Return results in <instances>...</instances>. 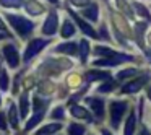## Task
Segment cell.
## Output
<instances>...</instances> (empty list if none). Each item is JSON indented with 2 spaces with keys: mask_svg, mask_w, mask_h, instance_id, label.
<instances>
[{
  "mask_svg": "<svg viewBox=\"0 0 151 135\" xmlns=\"http://www.w3.org/2000/svg\"><path fill=\"white\" fill-rule=\"evenodd\" d=\"M24 0H0V5L7 8H20L23 7Z\"/></svg>",
  "mask_w": 151,
  "mask_h": 135,
  "instance_id": "26",
  "label": "cell"
},
{
  "mask_svg": "<svg viewBox=\"0 0 151 135\" xmlns=\"http://www.w3.org/2000/svg\"><path fill=\"white\" fill-rule=\"evenodd\" d=\"M5 18H7V21L12 25V28H13V30L17 31L23 39H24V38H28L34 31V23H33V21H29L28 18L21 17V15L5 13Z\"/></svg>",
  "mask_w": 151,
  "mask_h": 135,
  "instance_id": "1",
  "label": "cell"
},
{
  "mask_svg": "<svg viewBox=\"0 0 151 135\" xmlns=\"http://www.w3.org/2000/svg\"><path fill=\"white\" fill-rule=\"evenodd\" d=\"M146 54H148V57H150V59H151V51H148Z\"/></svg>",
  "mask_w": 151,
  "mask_h": 135,
  "instance_id": "43",
  "label": "cell"
},
{
  "mask_svg": "<svg viewBox=\"0 0 151 135\" xmlns=\"http://www.w3.org/2000/svg\"><path fill=\"white\" fill-rule=\"evenodd\" d=\"M148 80H150V77H148V75L138 77V78L132 80V82H128V83H127V85L122 86V93H124V95H133V93L140 91V90L143 88L145 85H146Z\"/></svg>",
  "mask_w": 151,
  "mask_h": 135,
  "instance_id": "4",
  "label": "cell"
},
{
  "mask_svg": "<svg viewBox=\"0 0 151 135\" xmlns=\"http://www.w3.org/2000/svg\"><path fill=\"white\" fill-rule=\"evenodd\" d=\"M0 104H2V96H0Z\"/></svg>",
  "mask_w": 151,
  "mask_h": 135,
  "instance_id": "45",
  "label": "cell"
},
{
  "mask_svg": "<svg viewBox=\"0 0 151 135\" xmlns=\"http://www.w3.org/2000/svg\"><path fill=\"white\" fill-rule=\"evenodd\" d=\"M112 18H114V23H115V26H117V30L120 31V33H124V34H130V31L127 30V28H128V26H127V23H125V20L120 17V15H119V13H114V17H112Z\"/></svg>",
  "mask_w": 151,
  "mask_h": 135,
  "instance_id": "20",
  "label": "cell"
},
{
  "mask_svg": "<svg viewBox=\"0 0 151 135\" xmlns=\"http://www.w3.org/2000/svg\"><path fill=\"white\" fill-rule=\"evenodd\" d=\"M133 7H135V10H137V13L140 15L141 18H145L146 21H151V15H150V12H148V8L145 7L143 4H140V2H133Z\"/></svg>",
  "mask_w": 151,
  "mask_h": 135,
  "instance_id": "21",
  "label": "cell"
},
{
  "mask_svg": "<svg viewBox=\"0 0 151 135\" xmlns=\"http://www.w3.org/2000/svg\"><path fill=\"white\" fill-rule=\"evenodd\" d=\"M8 121H10V125L13 129H18L20 119H18V112H17V106L15 104H10V108H8Z\"/></svg>",
  "mask_w": 151,
  "mask_h": 135,
  "instance_id": "19",
  "label": "cell"
},
{
  "mask_svg": "<svg viewBox=\"0 0 151 135\" xmlns=\"http://www.w3.org/2000/svg\"><path fill=\"white\" fill-rule=\"evenodd\" d=\"M86 132V129L83 127V125H80V124H70L68 125V134H72V135H76V134H85Z\"/></svg>",
  "mask_w": 151,
  "mask_h": 135,
  "instance_id": "28",
  "label": "cell"
},
{
  "mask_svg": "<svg viewBox=\"0 0 151 135\" xmlns=\"http://www.w3.org/2000/svg\"><path fill=\"white\" fill-rule=\"evenodd\" d=\"M23 7L26 8L28 15H33V17H39V15L44 12V7L37 2V0H26V2L23 4Z\"/></svg>",
  "mask_w": 151,
  "mask_h": 135,
  "instance_id": "10",
  "label": "cell"
},
{
  "mask_svg": "<svg viewBox=\"0 0 151 135\" xmlns=\"http://www.w3.org/2000/svg\"><path fill=\"white\" fill-rule=\"evenodd\" d=\"M57 28H59V13L57 12H50L47 20L42 25V34L46 36H54L57 33Z\"/></svg>",
  "mask_w": 151,
  "mask_h": 135,
  "instance_id": "6",
  "label": "cell"
},
{
  "mask_svg": "<svg viewBox=\"0 0 151 135\" xmlns=\"http://www.w3.org/2000/svg\"><path fill=\"white\" fill-rule=\"evenodd\" d=\"M80 60H81L83 64L88 60V56H89V43L86 39H80Z\"/></svg>",
  "mask_w": 151,
  "mask_h": 135,
  "instance_id": "18",
  "label": "cell"
},
{
  "mask_svg": "<svg viewBox=\"0 0 151 135\" xmlns=\"http://www.w3.org/2000/svg\"><path fill=\"white\" fill-rule=\"evenodd\" d=\"M70 4L75 7H88L91 4V0H70Z\"/></svg>",
  "mask_w": 151,
  "mask_h": 135,
  "instance_id": "34",
  "label": "cell"
},
{
  "mask_svg": "<svg viewBox=\"0 0 151 135\" xmlns=\"http://www.w3.org/2000/svg\"><path fill=\"white\" fill-rule=\"evenodd\" d=\"M109 109H111V125L114 129H119V124H120V121L124 119L125 112L128 109V103L127 101H112Z\"/></svg>",
  "mask_w": 151,
  "mask_h": 135,
  "instance_id": "3",
  "label": "cell"
},
{
  "mask_svg": "<svg viewBox=\"0 0 151 135\" xmlns=\"http://www.w3.org/2000/svg\"><path fill=\"white\" fill-rule=\"evenodd\" d=\"M148 43L151 44V33H150V36H148Z\"/></svg>",
  "mask_w": 151,
  "mask_h": 135,
  "instance_id": "42",
  "label": "cell"
},
{
  "mask_svg": "<svg viewBox=\"0 0 151 135\" xmlns=\"http://www.w3.org/2000/svg\"><path fill=\"white\" fill-rule=\"evenodd\" d=\"M20 111H21V119H24L29 111V93H23L20 96Z\"/></svg>",
  "mask_w": 151,
  "mask_h": 135,
  "instance_id": "15",
  "label": "cell"
},
{
  "mask_svg": "<svg viewBox=\"0 0 151 135\" xmlns=\"http://www.w3.org/2000/svg\"><path fill=\"white\" fill-rule=\"evenodd\" d=\"M23 83H24V86H26V88L29 90L31 86L34 85V78H33V77H26V78H24V82H23Z\"/></svg>",
  "mask_w": 151,
  "mask_h": 135,
  "instance_id": "37",
  "label": "cell"
},
{
  "mask_svg": "<svg viewBox=\"0 0 151 135\" xmlns=\"http://www.w3.org/2000/svg\"><path fill=\"white\" fill-rule=\"evenodd\" d=\"M0 69H2V57H0Z\"/></svg>",
  "mask_w": 151,
  "mask_h": 135,
  "instance_id": "44",
  "label": "cell"
},
{
  "mask_svg": "<svg viewBox=\"0 0 151 135\" xmlns=\"http://www.w3.org/2000/svg\"><path fill=\"white\" fill-rule=\"evenodd\" d=\"M67 80H68V82H67V85H68V86H78L80 83H81L80 75H70Z\"/></svg>",
  "mask_w": 151,
  "mask_h": 135,
  "instance_id": "30",
  "label": "cell"
},
{
  "mask_svg": "<svg viewBox=\"0 0 151 135\" xmlns=\"http://www.w3.org/2000/svg\"><path fill=\"white\" fill-rule=\"evenodd\" d=\"M148 96H150V99H151V88L148 90Z\"/></svg>",
  "mask_w": 151,
  "mask_h": 135,
  "instance_id": "41",
  "label": "cell"
},
{
  "mask_svg": "<svg viewBox=\"0 0 151 135\" xmlns=\"http://www.w3.org/2000/svg\"><path fill=\"white\" fill-rule=\"evenodd\" d=\"M83 18H86V20H89V21H93V23H94V21H98V15H99V7L96 4H89L88 5V8H86V10H83Z\"/></svg>",
  "mask_w": 151,
  "mask_h": 135,
  "instance_id": "13",
  "label": "cell"
},
{
  "mask_svg": "<svg viewBox=\"0 0 151 135\" xmlns=\"http://www.w3.org/2000/svg\"><path fill=\"white\" fill-rule=\"evenodd\" d=\"M8 73H7V70H2L0 72V90L2 91H7L8 90Z\"/></svg>",
  "mask_w": 151,
  "mask_h": 135,
  "instance_id": "27",
  "label": "cell"
},
{
  "mask_svg": "<svg viewBox=\"0 0 151 135\" xmlns=\"http://www.w3.org/2000/svg\"><path fill=\"white\" fill-rule=\"evenodd\" d=\"M46 106H47V101H44V99H39V96H37V98H34V109H36V111H39V109L46 108Z\"/></svg>",
  "mask_w": 151,
  "mask_h": 135,
  "instance_id": "33",
  "label": "cell"
},
{
  "mask_svg": "<svg viewBox=\"0 0 151 135\" xmlns=\"http://www.w3.org/2000/svg\"><path fill=\"white\" fill-rule=\"evenodd\" d=\"M70 112H72V116H73V117H76V119H85L86 122H91V121H93L91 114H89V112L86 111L83 106L73 104L72 108H70Z\"/></svg>",
  "mask_w": 151,
  "mask_h": 135,
  "instance_id": "11",
  "label": "cell"
},
{
  "mask_svg": "<svg viewBox=\"0 0 151 135\" xmlns=\"http://www.w3.org/2000/svg\"><path fill=\"white\" fill-rule=\"evenodd\" d=\"M47 44H50V39H44V38H36V39H31L29 43H28L26 49H24L23 60H24V62H29V60L34 59V57H36L37 54H39L41 51L47 46Z\"/></svg>",
  "mask_w": 151,
  "mask_h": 135,
  "instance_id": "2",
  "label": "cell"
},
{
  "mask_svg": "<svg viewBox=\"0 0 151 135\" xmlns=\"http://www.w3.org/2000/svg\"><path fill=\"white\" fill-rule=\"evenodd\" d=\"M75 33H76L75 25H73L70 20H65V21H63V25H62V31H60L62 38H65V39H67V38H72Z\"/></svg>",
  "mask_w": 151,
  "mask_h": 135,
  "instance_id": "17",
  "label": "cell"
},
{
  "mask_svg": "<svg viewBox=\"0 0 151 135\" xmlns=\"http://www.w3.org/2000/svg\"><path fill=\"white\" fill-rule=\"evenodd\" d=\"M135 125H137V117H135L133 111H132L130 114H128V119H127V124H125V132H124V134H127V135L133 134V132H135Z\"/></svg>",
  "mask_w": 151,
  "mask_h": 135,
  "instance_id": "22",
  "label": "cell"
},
{
  "mask_svg": "<svg viewBox=\"0 0 151 135\" xmlns=\"http://www.w3.org/2000/svg\"><path fill=\"white\" fill-rule=\"evenodd\" d=\"M4 57L7 59L8 65L12 67V69H18L20 67V52H18V49L15 46H12V44H7V46H4Z\"/></svg>",
  "mask_w": 151,
  "mask_h": 135,
  "instance_id": "5",
  "label": "cell"
},
{
  "mask_svg": "<svg viewBox=\"0 0 151 135\" xmlns=\"http://www.w3.org/2000/svg\"><path fill=\"white\" fill-rule=\"evenodd\" d=\"M5 36H8V34H5V33H2V31H0V39H4Z\"/></svg>",
  "mask_w": 151,
  "mask_h": 135,
  "instance_id": "40",
  "label": "cell"
},
{
  "mask_svg": "<svg viewBox=\"0 0 151 135\" xmlns=\"http://www.w3.org/2000/svg\"><path fill=\"white\" fill-rule=\"evenodd\" d=\"M60 129H62V124H49L46 125V127L39 129V134L42 135H47V134H55V132H59Z\"/></svg>",
  "mask_w": 151,
  "mask_h": 135,
  "instance_id": "25",
  "label": "cell"
},
{
  "mask_svg": "<svg viewBox=\"0 0 151 135\" xmlns=\"http://www.w3.org/2000/svg\"><path fill=\"white\" fill-rule=\"evenodd\" d=\"M50 116H52V119H63V106H57Z\"/></svg>",
  "mask_w": 151,
  "mask_h": 135,
  "instance_id": "32",
  "label": "cell"
},
{
  "mask_svg": "<svg viewBox=\"0 0 151 135\" xmlns=\"http://www.w3.org/2000/svg\"><path fill=\"white\" fill-rule=\"evenodd\" d=\"M0 31H2V33H5V34H8V31H7V26H5V23L2 21V18H0ZM8 36H10V34H8Z\"/></svg>",
  "mask_w": 151,
  "mask_h": 135,
  "instance_id": "38",
  "label": "cell"
},
{
  "mask_svg": "<svg viewBox=\"0 0 151 135\" xmlns=\"http://www.w3.org/2000/svg\"><path fill=\"white\" fill-rule=\"evenodd\" d=\"M114 88H115V83L112 82L111 78H109V80H107V83H104V85H101V86H99V90H98V91H99V93H109V91H112Z\"/></svg>",
  "mask_w": 151,
  "mask_h": 135,
  "instance_id": "29",
  "label": "cell"
},
{
  "mask_svg": "<svg viewBox=\"0 0 151 135\" xmlns=\"http://www.w3.org/2000/svg\"><path fill=\"white\" fill-rule=\"evenodd\" d=\"M39 93L41 95H50V93H54V83L50 80H44L39 85Z\"/></svg>",
  "mask_w": 151,
  "mask_h": 135,
  "instance_id": "24",
  "label": "cell"
},
{
  "mask_svg": "<svg viewBox=\"0 0 151 135\" xmlns=\"http://www.w3.org/2000/svg\"><path fill=\"white\" fill-rule=\"evenodd\" d=\"M128 60H133L132 56H124L120 52H115L114 56L111 57H104L102 60H96L94 65H106V67H111V65H117L120 62H128Z\"/></svg>",
  "mask_w": 151,
  "mask_h": 135,
  "instance_id": "7",
  "label": "cell"
},
{
  "mask_svg": "<svg viewBox=\"0 0 151 135\" xmlns=\"http://www.w3.org/2000/svg\"><path fill=\"white\" fill-rule=\"evenodd\" d=\"M99 33H101V38H102V39L111 41V36H109V33H107V28H106V25H102V26L99 28Z\"/></svg>",
  "mask_w": 151,
  "mask_h": 135,
  "instance_id": "36",
  "label": "cell"
},
{
  "mask_svg": "<svg viewBox=\"0 0 151 135\" xmlns=\"http://www.w3.org/2000/svg\"><path fill=\"white\" fill-rule=\"evenodd\" d=\"M44 111H46V108H42V109H39V111L36 112V114L33 116V119H31V121H28L26 122V127H24V130H31V129L33 127H36L37 124H39L41 121H42V117H44Z\"/></svg>",
  "mask_w": 151,
  "mask_h": 135,
  "instance_id": "16",
  "label": "cell"
},
{
  "mask_svg": "<svg viewBox=\"0 0 151 135\" xmlns=\"http://www.w3.org/2000/svg\"><path fill=\"white\" fill-rule=\"evenodd\" d=\"M0 130H4V132L8 130L7 119H5V114H4V112H0Z\"/></svg>",
  "mask_w": 151,
  "mask_h": 135,
  "instance_id": "35",
  "label": "cell"
},
{
  "mask_svg": "<svg viewBox=\"0 0 151 135\" xmlns=\"http://www.w3.org/2000/svg\"><path fill=\"white\" fill-rule=\"evenodd\" d=\"M86 103L89 104V108L93 109V112L96 114V117H98V119L104 117L106 106H104V101H102V99H99V98H88V99H86Z\"/></svg>",
  "mask_w": 151,
  "mask_h": 135,
  "instance_id": "9",
  "label": "cell"
},
{
  "mask_svg": "<svg viewBox=\"0 0 151 135\" xmlns=\"http://www.w3.org/2000/svg\"><path fill=\"white\" fill-rule=\"evenodd\" d=\"M68 13L72 15V18L76 21V25L80 26V30H81L83 33L86 34V36H89V38H98V33H96V31L91 28V25H89V23H86V21L83 20V18L80 17L78 13H75V12H73V10H70V8H68Z\"/></svg>",
  "mask_w": 151,
  "mask_h": 135,
  "instance_id": "8",
  "label": "cell"
},
{
  "mask_svg": "<svg viewBox=\"0 0 151 135\" xmlns=\"http://www.w3.org/2000/svg\"><path fill=\"white\" fill-rule=\"evenodd\" d=\"M49 2H50V4H54V5H57V4L60 2V0H49Z\"/></svg>",
  "mask_w": 151,
  "mask_h": 135,
  "instance_id": "39",
  "label": "cell"
},
{
  "mask_svg": "<svg viewBox=\"0 0 151 135\" xmlns=\"http://www.w3.org/2000/svg\"><path fill=\"white\" fill-rule=\"evenodd\" d=\"M55 52H62L67 56H78V44L76 43H63L55 47Z\"/></svg>",
  "mask_w": 151,
  "mask_h": 135,
  "instance_id": "12",
  "label": "cell"
},
{
  "mask_svg": "<svg viewBox=\"0 0 151 135\" xmlns=\"http://www.w3.org/2000/svg\"><path fill=\"white\" fill-rule=\"evenodd\" d=\"M94 54L96 56H101V57H111L115 54L114 49H111V47H104V46H96L94 47Z\"/></svg>",
  "mask_w": 151,
  "mask_h": 135,
  "instance_id": "23",
  "label": "cell"
},
{
  "mask_svg": "<svg viewBox=\"0 0 151 135\" xmlns=\"http://www.w3.org/2000/svg\"><path fill=\"white\" fill-rule=\"evenodd\" d=\"M86 78L88 82H107L111 78L107 72H99V70H91V72L86 73Z\"/></svg>",
  "mask_w": 151,
  "mask_h": 135,
  "instance_id": "14",
  "label": "cell"
},
{
  "mask_svg": "<svg viewBox=\"0 0 151 135\" xmlns=\"http://www.w3.org/2000/svg\"><path fill=\"white\" fill-rule=\"evenodd\" d=\"M135 73H137V70H135V69H127V70H122V72H119L117 78L124 80V78H127V77H132V75H135Z\"/></svg>",
  "mask_w": 151,
  "mask_h": 135,
  "instance_id": "31",
  "label": "cell"
}]
</instances>
